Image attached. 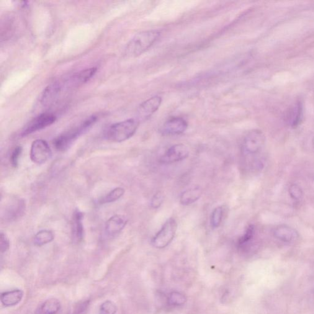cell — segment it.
<instances>
[{
	"instance_id": "25",
	"label": "cell",
	"mask_w": 314,
	"mask_h": 314,
	"mask_svg": "<svg viewBox=\"0 0 314 314\" xmlns=\"http://www.w3.org/2000/svg\"><path fill=\"white\" fill-rule=\"evenodd\" d=\"M223 209L222 207H218L213 210L210 217V224L212 228H218L222 222L223 218Z\"/></svg>"
},
{
	"instance_id": "18",
	"label": "cell",
	"mask_w": 314,
	"mask_h": 314,
	"mask_svg": "<svg viewBox=\"0 0 314 314\" xmlns=\"http://www.w3.org/2000/svg\"><path fill=\"white\" fill-rule=\"evenodd\" d=\"M202 195V190L199 187L191 188L185 190L180 197V203L182 205L193 204L200 199Z\"/></svg>"
},
{
	"instance_id": "2",
	"label": "cell",
	"mask_w": 314,
	"mask_h": 314,
	"mask_svg": "<svg viewBox=\"0 0 314 314\" xmlns=\"http://www.w3.org/2000/svg\"><path fill=\"white\" fill-rule=\"evenodd\" d=\"M140 121L137 118L122 121L112 125L106 132L107 140L112 142L121 143L132 137L137 130Z\"/></svg>"
},
{
	"instance_id": "12",
	"label": "cell",
	"mask_w": 314,
	"mask_h": 314,
	"mask_svg": "<svg viewBox=\"0 0 314 314\" xmlns=\"http://www.w3.org/2000/svg\"><path fill=\"white\" fill-rule=\"evenodd\" d=\"M128 220L123 215H115L105 223V231L107 235L114 236L120 233L125 227Z\"/></svg>"
},
{
	"instance_id": "1",
	"label": "cell",
	"mask_w": 314,
	"mask_h": 314,
	"mask_svg": "<svg viewBox=\"0 0 314 314\" xmlns=\"http://www.w3.org/2000/svg\"><path fill=\"white\" fill-rule=\"evenodd\" d=\"M161 32L158 30H148L136 34L126 46L125 55L135 58L146 52L158 40Z\"/></svg>"
},
{
	"instance_id": "3",
	"label": "cell",
	"mask_w": 314,
	"mask_h": 314,
	"mask_svg": "<svg viewBox=\"0 0 314 314\" xmlns=\"http://www.w3.org/2000/svg\"><path fill=\"white\" fill-rule=\"evenodd\" d=\"M97 119V117L93 115L87 118L78 127L58 136L53 141V144L56 150L64 151L68 149L77 140V138L92 127V125L96 122Z\"/></svg>"
},
{
	"instance_id": "13",
	"label": "cell",
	"mask_w": 314,
	"mask_h": 314,
	"mask_svg": "<svg viewBox=\"0 0 314 314\" xmlns=\"http://www.w3.org/2000/svg\"><path fill=\"white\" fill-rule=\"evenodd\" d=\"M303 117V104L300 101L292 105L285 115V122L290 127H297Z\"/></svg>"
},
{
	"instance_id": "17",
	"label": "cell",
	"mask_w": 314,
	"mask_h": 314,
	"mask_svg": "<svg viewBox=\"0 0 314 314\" xmlns=\"http://www.w3.org/2000/svg\"><path fill=\"white\" fill-rule=\"evenodd\" d=\"M24 297V292L19 289H15L2 293L1 301L2 305L6 307H11L18 305Z\"/></svg>"
},
{
	"instance_id": "28",
	"label": "cell",
	"mask_w": 314,
	"mask_h": 314,
	"mask_svg": "<svg viewBox=\"0 0 314 314\" xmlns=\"http://www.w3.org/2000/svg\"><path fill=\"white\" fill-rule=\"evenodd\" d=\"M22 153V148L21 146H17L13 151L12 152L11 157H10V161L12 166L16 168L19 164V158Z\"/></svg>"
},
{
	"instance_id": "29",
	"label": "cell",
	"mask_w": 314,
	"mask_h": 314,
	"mask_svg": "<svg viewBox=\"0 0 314 314\" xmlns=\"http://www.w3.org/2000/svg\"><path fill=\"white\" fill-rule=\"evenodd\" d=\"M164 196L161 192L157 193L156 194L154 195L153 198H152L151 205V207L154 209H158L161 207L162 203H163Z\"/></svg>"
},
{
	"instance_id": "16",
	"label": "cell",
	"mask_w": 314,
	"mask_h": 314,
	"mask_svg": "<svg viewBox=\"0 0 314 314\" xmlns=\"http://www.w3.org/2000/svg\"><path fill=\"white\" fill-rule=\"evenodd\" d=\"M61 85L55 83L50 85L44 90L41 95L40 102L44 105H49L52 104L56 98L60 95L61 91Z\"/></svg>"
},
{
	"instance_id": "5",
	"label": "cell",
	"mask_w": 314,
	"mask_h": 314,
	"mask_svg": "<svg viewBox=\"0 0 314 314\" xmlns=\"http://www.w3.org/2000/svg\"><path fill=\"white\" fill-rule=\"evenodd\" d=\"M265 144V136L261 130L250 131L244 137L242 150L246 155H256L262 150Z\"/></svg>"
},
{
	"instance_id": "7",
	"label": "cell",
	"mask_w": 314,
	"mask_h": 314,
	"mask_svg": "<svg viewBox=\"0 0 314 314\" xmlns=\"http://www.w3.org/2000/svg\"><path fill=\"white\" fill-rule=\"evenodd\" d=\"M56 117L52 114L45 113L38 115L33 118L31 122L24 128L22 131V136H27L30 134L37 132V131L44 129L46 127L52 125L55 122Z\"/></svg>"
},
{
	"instance_id": "9",
	"label": "cell",
	"mask_w": 314,
	"mask_h": 314,
	"mask_svg": "<svg viewBox=\"0 0 314 314\" xmlns=\"http://www.w3.org/2000/svg\"><path fill=\"white\" fill-rule=\"evenodd\" d=\"M187 127L188 123L183 118L172 117L162 126L161 132L164 135H178L185 132Z\"/></svg>"
},
{
	"instance_id": "32",
	"label": "cell",
	"mask_w": 314,
	"mask_h": 314,
	"mask_svg": "<svg viewBox=\"0 0 314 314\" xmlns=\"http://www.w3.org/2000/svg\"><path fill=\"white\" fill-rule=\"evenodd\" d=\"M313 148L314 149V137L313 140Z\"/></svg>"
},
{
	"instance_id": "22",
	"label": "cell",
	"mask_w": 314,
	"mask_h": 314,
	"mask_svg": "<svg viewBox=\"0 0 314 314\" xmlns=\"http://www.w3.org/2000/svg\"><path fill=\"white\" fill-rule=\"evenodd\" d=\"M54 239L52 231L43 230L39 231L34 237V244L37 246H43L50 243Z\"/></svg>"
},
{
	"instance_id": "24",
	"label": "cell",
	"mask_w": 314,
	"mask_h": 314,
	"mask_svg": "<svg viewBox=\"0 0 314 314\" xmlns=\"http://www.w3.org/2000/svg\"><path fill=\"white\" fill-rule=\"evenodd\" d=\"M187 299L185 295L181 292H172L168 297V304L171 306H181L186 303Z\"/></svg>"
},
{
	"instance_id": "10",
	"label": "cell",
	"mask_w": 314,
	"mask_h": 314,
	"mask_svg": "<svg viewBox=\"0 0 314 314\" xmlns=\"http://www.w3.org/2000/svg\"><path fill=\"white\" fill-rule=\"evenodd\" d=\"M162 99L161 97L155 96L146 100L141 104L137 110V119L144 120L151 117L158 109L161 104Z\"/></svg>"
},
{
	"instance_id": "4",
	"label": "cell",
	"mask_w": 314,
	"mask_h": 314,
	"mask_svg": "<svg viewBox=\"0 0 314 314\" xmlns=\"http://www.w3.org/2000/svg\"><path fill=\"white\" fill-rule=\"evenodd\" d=\"M177 228L176 221L174 218H169L152 239V244L154 248L163 249L168 246L176 235Z\"/></svg>"
},
{
	"instance_id": "14",
	"label": "cell",
	"mask_w": 314,
	"mask_h": 314,
	"mask_svg": "<svg viewBox=\"0 0 314 314\" xmlns=\"http://www.w3.org/2000/svg\"><path fill=\"white\" fill-rule=\"evenodd\" d=\"M97 71V68L92 67L91 68H87L79 72L74 74L69 79L66 84L68 87H76L79 85L86 83L93 76H94Z\"/></svg>"
},
{
	"instance_id": "21",
	"label": "cell",
	"mask_w": 314,
	"mask_h": 314,
	"mask_svg": "<svg viewBox=\"0 0 314 314\" xmlns=\"http://www.w3.org/2000/svg\"><path fill=\"white\" fill-rule=\"evenodd\" d=\"M256 233V229L253 225H251L247 228L245 233L239 239L238 247L239 249L244 250L248 248L249 244L251 243L254 238Z\"/></svg>"
},
{
	"instance_id": "23",
	"label": "cell",
	"mask_w": 314,
	"mask_h": 314,
	"mask_svg": "<svg viewBox=\"0 0 314 314\" xmlns=\"http://www.w3.org/2000/svg\"><path fill=\"white\" fill-rule=\"evenodd\" d=\"M125 194V190L122 187H117L113 189L109 193L102 198L100 201L101 204H107L116 202Z\"/></svg>"
},
{
	"instance_id": "19",
	"label": "cell",
	"mask_w": 314,
	"mask_h": 314,
	"mask_svg": "<svg viewBox=\"0 0 314 314\" xmlns=\"http://www.w3.org/2000/svg\"><path fill=\"white\" fill-rule=\"evenodd\" d=\"M61 309V303L56 298H50L41 305L38 313L39 314H56Z\"/></svg>"
},
{
	"instance_id": "15",
	"label": "cell",
	"mask_w": 314,
	"mask_h": 314,
	"mask_svg": "<svg viewBox=\"0 0 314 314\" xmlns=\"http://www.w3.org/2000/svg\"><path fill=\"white\" fill-rule=\"evenodd\" d=\"M274 235L275 238L285 243H291L297 240L299 237L297 230L289 226L285 225H279L275 228Z\"/></svg>"
},
{
	"instance_id": "8",
	"label": "cell",
	"mask_w": 314,
	"mask_h": 314,
	"mask_svg": "<svg viewBox=\"0 0 314 314\" xmlns=\"http://www.w3.org/2000/svg\"><path fill=\"white\" fill-rule=\"evenodd\" d=\"M189 156V149L183 144H175L161 157V163L170 164L184 160Z\"/></svg>"
},
{
	"instance_id": "27",
	"label": "cell",
	"mask_w": 314,
	"mask_h": 314,
	"mask_svg": "<svg viewBox=\"0 0 314 314\" xmlns=\"http://www.w3.org/2000/svg\"><path fill=\"white\" fill-rule=\"evenodd\" d=\"M289 194L291 198L295 201H299L303 198V192L299 185H291L289 187Z\"/></svg>"
},
{
	"instance_id": "26",
	"label": "cell",
	"mask_w": 314,
	"mask_h": 314,
	"mask_svg": "<svg viewBox=\"0 0 314 314\" xmlns=\"http://www.w3.org/2000/svg\"><path fill=\"white\" fill-rule=\"evenodd\" d=\"M117 311V308L115 304L109 300L102 303L99 309L100 314H115Z\"/></svg>"
},
{
	"instance_id": "31",
	"label": "cell",
	"mask_w": 314,
	"mask_h": 314,
	"mask_svg": "<svg viewBox=\"0 0 314 314\" xmlns=\"http://www.w3.org/2000/svg\"><path fill=\"white\" fill-rule=\"evenodd\" d=\"M0 244H1L2 254L8 251L10 246L9 239L3 233H1V235H0Z\"/></svg>"
},
{
	"instance_id": "6",
	"label": "cell",
	"mask_w": 314,
	"mask_h": 314,
	"mask_svg": "<svg viewBox=\"0 0 314 314\" xmlns=\"http://www.w3.org/2000/svg\"><path fill=\"white\" fill-rule=\"evenodd\" d=\"M30 156L33 163L41 164L50 159L52 151L45 140H37L33 141L31 146Z\"/></svg>"
},
{
	"instance_id": "11",
	"label": "cell",
	"mask_w": 314,
	"mask_h": 314,
	"mask_svg": "<svg viewBox=\"0 0 314 314\" xmlns=\"http://www.w3.org/2000/svg\"><path fill=\"white\" fill-rule=\"evenodd\" d=\"M84 215L81 211H74L71 221L72 239L74 243H79L84 238V229L83 225Z\"/></svg>"
},
{
	"instance_id": "30",
	"label": "cell",
	"mask_w": 314,
	"mask_h": 314,
	"mask_svg": "<svg viewBox=\"0 0 314 314\" xmlns=\"http://www.w3.org/2000/svg\"><path fill=\"white\" fill-rule=\"evenodd\" d=\"M90 306V301L87 300L82 301L80 303L79 305L76 306L75 309H74L73 314H85L86 313L87 311L88 310Z\"/></svg>"
},
{
	"instance_id": "20",
	"label": "cell",
	"mask_w": 314,
	"mask_h": 314,
	"mask_svg": "<svg viewBox=\"0 0 314 314\" xmlns=\"http://www.w3.org/2000/svg\"><path fill=\"white\" fill-rule=\"evenodd\" d=\"M25 209V203L24 200H17L14 205L7 210L6 217L9 220L16 219L20 217Z\"/></svg>"
}]
</instances>
